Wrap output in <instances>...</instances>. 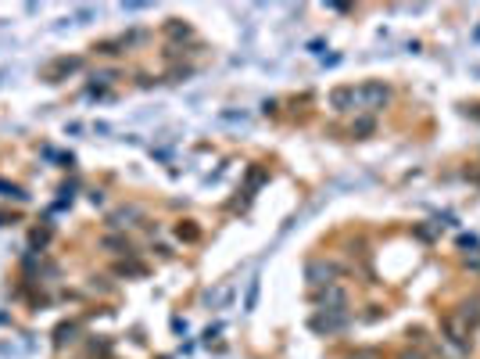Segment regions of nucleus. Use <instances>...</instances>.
I'll return each mask as SVG.
<instances>
[{
  "mask_svg": "<svg viewBox=\"0 0 480 359\" xmlns=\"http://www.w3.org/2000/svg\"><path fill=\"white\" fill-rule=\"evenodd\" d=\"M312 327H315V331H341V327H344V313H337V316H319Z\"/></svg>",
  "mask_w": 480,
  "mask_h": 359,
  "instance_id": "423d86ee",
  "label": "nucleus"
},
{
  "mask_svg": "<svg viewBox=\"0 0 480 359\" xmlns=\"http://www.w3.org/2000/svg\"><path fill=\"white\" fill-rule=\"evenodd\" d=\"M351 359H376V356H373V352H355Z\"/></svg>",
  "mask_w": 480,
  "mask_h": 359,
  "instance_id": "0eeeda50",
  "label": "nucleus"
},
{
  "mask_svg": "<svg viewBox=\"0 0 480 359\" xmlns=\"http://www.w3.org/2000/svg\"><path fill=\"white\" fill-rule=\"evenodd\" d=\"M391 101V90L383 83H362L351 86V112H380Z\"/></svg>",
  "mask_w": 480,
  "mask_h": 359,
  "instance_id": "f257e3e1",
  "label": "nucleus"
},
{
  "mask_svg": "<svg viewBox=\"0 0 480 359\" xmlns=\"http://www.w3.org/2000/svg\"><path fill=\"white\" fill-rule=\"evenodd\" d=\"M319 305H323L326 313H344V305H348V294H344V288L330 284L323 294H319Z\"/></svg>",
  "mask_w": 480,
  "mask_h": 359,
  "instance_id": "f03ea898",
  "label": "nucleus"
},
{
  "mask_svg": "<svg viewBox=\"0 0 480 359\" xmlns=\"http://www.w3.org/2000/svg\"><path fill=\"white\" fill-rule=\"evenodd\" d=\"M444 334L452 338L459 349H466V338H470V323H462V316H448V320H444Z\"/></svg>",
  "mask_w": 480,
  "mask_h": 359,
  "instance_id": "20e7f679",
  "label": "nucleus"
},
{
  "mask_svg": "<svg viewBox=\"0 0 480 359\" xmlns=\"http://www.w3.org/2000/svg\"><path fill=\"white\" fill-rule=\"evenodd\" d=\"M333 277H337V266H330V262H312V266H309V280H312L315 288H330V284H337Z\"/></svg>",
  "mask_w": 480,
  "mask_h": 359,
  "instance_id": "7ed1b4c3",
  "label": "nucleus"
},
{
  "mask_svg": "<svg viewBox=\"0 0 480 359\" xmlns=\"http://www.w3.org/2000/svg\"><path fill=\"white\" fill-rule=\"evenodd\" d=\"M330 108L333 112H351V86H337L330 93Z\"/></svg>",
  "mask_w": 480,
  "mask_h": 359,
  "instance_id": "39448f33",
  "label": "nucleus"
}]
</instances>
